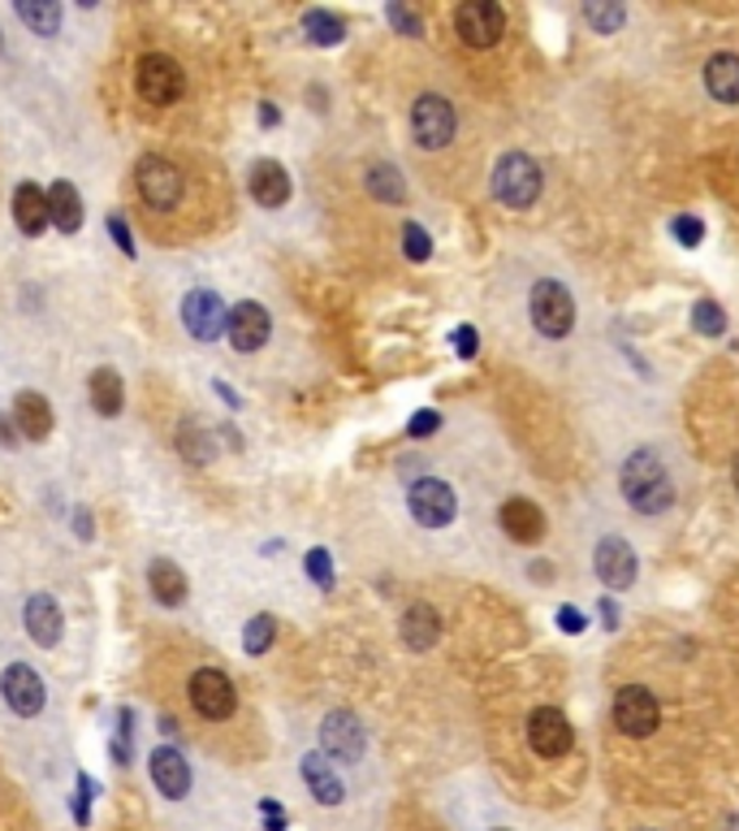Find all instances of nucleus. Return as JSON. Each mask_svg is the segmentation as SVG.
Returning a JSON list of instances; mask_svg holds the SVG:
<instances>
[{
	"instance_id": "7c9ffc66",
	"label": "nucleus",
	"mask_w": 739,
	"mask_h": 831,
	"mask_svg": "<svg viewBox=\"0 0 739 831\" xmlns=\"http://www.w3.org/2000/svg\"><path fill=\"white\" fill-rule=\"evenodd\" d=\"M368 191L381 200V204H402L407 200V182L394 165H372L368 169Z\"/></svg>"
},
{
	"instance_id": "39448f33",
	"label": "nucleus",
	"mask_w": 739,
	"mask_h": 831,
	"mask_svg": "<svg viewBox=\"0 0 739 831\" xmlns=\"http://www.w3.org/2000/svg\"><path fill=\"white\" fill-rule=\"evenodd\" d=\"M135 182H139V196H144V204L156 208V212H173V208L182 204V187H187V178H182V169L173 165V160H165V156H139V165H135Z\"/></svg>"
},
{
	"instance_id": "dca6fc26",
	"label": "nucleus",
	"mask_w": 739,
	"mask_h": 831,
	"mask_svg": "<svg viewBox=\"0 0 739 831\" xmlns=\"http://www.w3.org/2000/svg\"><path fill=\"white\" fill-rule=\"evenodd\" d=\"M592 568H597L605 589H632V585H636V555H632V546H627L623 537H605V541L597 546Z\"/></svg>"
},
{
	"instance_id": "473e14b6",
	"label": "nucleus",
	"mask_w": 739,
	"mask_h": 831,
	"mask_svg": "<svg viewBox=\"0 0 739 831\" xmlns=\"http://www.w3.org/2000/svg\"><path fill=\"white\" fill-rule=\"evenodd\" d=\"M178 446H182V455H187L191 464L212 460V438L199 429L196 420H182V424H178Z\"/></svg>"
},
{
	"instance_id": "79ce46f5",
	"label": "nucleus",
	"mask_w": 739,
	"mask_h": 831,
	"mask_svg": "<svg viewBox=\"0 0 739 831\" xmlns=\"http://www.w3.org/2000/svg\"><path fill=\"white\" fill-rule=\"evenodd\" d=\"M437 424H442L437 412H420L411 420V438H429V433H437Z\"/></svg>"
},
{
	"instance_id": "ea45409f",
	"label": "nucleus",
	"mask_w": 739,
	"mask_h": 831,
	"mask_svg": "<svg viewBox=\"0 0 739 831\" xmlns=\"http://www.w3.org/2000/svg\"><path fill=\"white\" fill-rule=\"evenodd\" d=\"M679 239H684V248H696L700 243V234H705V225L696 221V217H675V225H671Z\"/></svg>"
},
{
	"instance_id": "c9c22d12",
	"label": "nucleus",
	"mask_w": 739,
	"mask_h": 831,
	"mask_svg": "<svg viewBox=\"0 0 739 831\" xmlns=\"http://www.w3.org/2000/svg\"><path fill=\"white\" fill-rule=\"evenodd\" d=\"M130 732H135V711L122 706L117 711V740H113V758L117 762H130Z\"/></svg>"
},
{
	"instance_id": "cd10ccee",
	"label": "nucleus",
	"mask_w": 739,
	"mask_h": 831,
	"mask_svg": "<svg viewBox=\"0 0 739 831\" xmlns=\"http://www.w3.org/2000/svg\"><path fill=\"white\" fill-rule=\"evenodd\" d=\"M126 403V390H122V377L117 368H96L92 372V408L99 416H117Z\"/></svg>"
},
{
	"instance_id": "a19ab883",
	"label": "nucleus",
	"mask_w": 739,
	"mask_h": 831,
	"mask_svg": "<svg viewBox=\"0 0 739 831\" xmlns=\"http://www.w3.org/2000/svg\"><path fill=\"white\" fill-rule=\"evenodd\" d=\"M108 230H113V239H117V248H122L126 256H135V239H130V230H126V221H122V217H108Z\"/></svg>"
},
{
	"instance_id": "8fccbe9b",
	"label": "nucleus",
	"mask_w": 739,
	"mask_h": 831,
	"mask_svg": "<svg viewBox=\"0 0 739 831\" xmlns=\"http://www.w3.org/2000/svg\"><path fill=\"white\" fill-rule=\"evenodd\" d=\"M217 395H221V399H225V403H230V408H239V395H234V390H230V386H221V381H217Z\"/></svg>"
},
{
	"instance_id": "7ed1b4c3",
	"label": "nucleus",
	"mask_w": 739,
	"mask_h": 831,
	"mask_svg": "<svg viewBox=\"0 0 739 831\" xmlns=\"http://www.w3.org/2000/svg\"><path fill=\"white\" fill-rule=\"evenodd\" d=\"M135 87H139V101L144 104L169 108V104L182 101L187 74H182V65H178L169 52H144L139 65H135Z\"/></svg>"
},
{
	"instance_id": "09e8293b",
	"label": "nucleus",
	"mask_w": 739,
	"mask_h": 831,
	"mask_svg": "<svg viewBox=\"0 0 739 831\" xmlns=\"http://www.w3.org/2000/svg\"><path fill=\"white\" fill-rule=\"evenodd\" d=\"M277 122H282V113L273 104H260V126H277Z\"/></svg>"
},
{
	"instance_id": "4be33fe9",
	"label": "nucleus",
	"mask_w": 739,
	"mask_h": 831,
	"mask_svg": "<svg viewBox=\"0 0 739 831\" xmlns=\"http://www.w3.org/2000/svg\"><path fill=\"white\" fill-rule=\"evenodd\" d=\"M13 424H18V433L31 438V442L49 438L52 433V403L44 399V395H35V390H22V395L13 399Z\"/></svg>"
},
{
	"instance_id": "6e6552de",
	"label": "nucleus",
	"mask_w": 739,
	"mask_h": 831,
	"mask_svg": "<svg viewBox=\"0 0 739 831\" xmlns=\"http://www.w3.org/2000/svg\"><path fill=\"white\" fill-rule=\"evenodd\" d=\"M657 724H662V711H657V697H653L648 688L623 684V688L614 693V727H619L623 736L644 740V736L657 732Z\"/></svg>"
},
{
	"instance_id": "f3484780",
	"label": "nucleus",
	"mask_w": 739,
	"mask_h": 831,
	"mask_svg": "<svg viewBox=\"0 0 739 831\" xmlns=\"http://www.w3.org/2000/svg\"><path fill=\"white\" fill-rule=\"evenodd\" d=\"M497 519H502L506 537L519 541V546H537V541L545 537V512L537 507V503H528V498H510V503H502Z\"/></svg>"
},
{
	"instance_id": "5701e85b",
	"label": "nucleus",
	"mask_w": 739,
	"mask_h": 831,
	"mask_svg": "<svg viewBox=\"0 0 739 831\" xmlns=\"http://www.w3.org/2000/svg\"><path fill=\"white\" fill-rule=\"evenodd\" d=\"M298 771H303V783L312 788V797H316L320 806H342L346 788H342V779L334 776V767H329L325 754H307Z\"/></svg>"
},
{
	"instance_id": "58836bf2",
	"label": "nucleus",
	"mask_w": 739,
	"mask_h": 831,
	"mask_svg": "<svg viewBox=\"0 0 739 831\" xmlns=\"http://www.w3.org/2000/svg\"><path fill=\"white\" fill-rule=\"evenodd\" d=\"M386 18L394 22L402 35H420V18H415L411 9H402V4H390V9H386Z\"/></svg>"
},
{
	"instance_id": "0eeeda50",
	"label": "nucleus",
	"mask_w": 739,
	"mask_h": 831,
	"mask_svg": "<svg viewBox=\"0 0 739 831\" xmlns=\"http://www.w3.org/2000/svg\"><path fill=\"white\" fill-rule=\"evenodd\" d=\"M454 31L467 49H493L506 35V13L493 0H467L454 9Z\"/></svg>"
},
{
	"instance_id": "4468645a",
	"label": "nucleus",
	"mask_w": 739,
	"mask_h": 831,
	"mask_svg": "<svg viewBox=\"0 0 739 831\" xmlns=\"http://www.w3.org/2000/svg\"><path fill=\"white\" fill-rule=\"evenodd\" d=\"M320 745H325V754L338 758V762H359L368 736H363V724H359L350 711H334V715H325V724H320Z\"/></svg>"
},
{
	"instance_id": "4c0bfd02",
	"label": "nucleus",
	"mask_w": 739,
	"mask_h": 831,
	"mask_svg": "<svg viewBox=\"0 0 739 831\" xmlns=\"http://www.w3.org/2000/svg\"><path fill=\"white\" fill-rule=\"evenodd\" d=\"M692 320H696V329H700V334H722V329H727V316H722V308H718V304H709V299H700V304H696V316H692Z\"/></svg>"
},
{
	"instance_id": "f704fd0d",
	"label": "nucleus",
	"mask_w": 739,
	"mask_h": 831,
	"mask_svg": "<svg viewBox=\"0 0 739 831\" xmlns=\"http://www.w3.org/2000/svg\"><path fill=\"white\" fill-rule=\"evenodd\" d=\"M402 252L411 260H429L433 256V243H429V234H424V225H402Z\"/></svg>"
},
{
	"instance_id": "603ef678",
	"label": "nucleus",
	"mask_w": 739,
	"mask_h": 831,
	"mask_svg": "<svg viewBox=\"0 0 739 831\" xmlns=\"http://www.w3.org/2000/svg\"><path fill=\"white\" fill-rule=\"evenodd\" d=\"M497 831H506V828H497Z\"/></svg>"
},
{
	"instance_id": "bb28decb",
	"label": "nucleus",
	"mask_w": 739,
	"mask_h": 831,
	"mask_svg": "<svg viewBox=\"0 0 739 831\" xmlns=\"http://www.w3.org/2000/svg\"><path fill=\"white\" fill-rule=\"evenodd\" d=\"M437 637H442V616H437L433 607L415 602V607L402 616V641H407L411 650H433Z\"/></svg>"
},
{
	"instance_id": "a18cd8bd",
	"label": "nucleus",
	"mask_w": 739,
	"mask_h": 831,
	"mask_svg": "<svg viewBox=\"0 0 739 831\" xmlns=\"http://www.w3.org/2000/svg\"><path fill=\"white\" fill-rule=\"evenodd\" d=\"M74 528H78V537H83V541H92V533H96V528H92V512H87V507H78V512H74Z\"/></svg>"
},
{
	"instance_id": "3c124183",
	"label": "nucleus",
	"mask_w": 739,
	"mask_h": 831,
	"mask_svg": "<svg viewBox=\"0 0 739 831\" xmlns=\"http://www.w3.org/2000/svg\"><path fill=\"white\" fill-rule=\"evenodd\" d=\"M731 476H736V485H739V455H736V464H731Z\"/></svg>"
},
{
	"instance_id": "a211bd4d",
	"label": "nucleus",
	"mask_w": 739,
	"mask_h": 831,
	"mask_svg": "<svg viewBox=\"0 0 739 831\" xmlns=\"http://www.w3.org/2000/svg\"><path fill=\"white\" fill-rule=\"evenodd\" d=\"M246 187H251V200L260 208H282L291 200V173L277 160H255Z\"/></svg>"
},
{
	"instance_id": "49530a36",
	"label": "nucleus",
	"mask_w": 739,
	"mask_h": 831,
	"mask_svg": "<svg viewBox=\"0 0 739 831\" xmlns=\"http://www.w3.org/2000/svg\"><path fill=\"white\" fill-rule=\"evenodd\" d=\"M558 623H562L567 632H580V628H584V616H580V611H571V607H562V611H558Z\"/></svg>"
},
{
	"instance_id": "c756f323",
	"label": "nucleus",
	"mask_w": 739,
	"mask_h": 831,
	"mask_svg": "<svg viewBox=\"0 0 739 831\" xmlns=\"http://www.w3.org/2000/svg\"><path fill=\"white\" fill-rule=\"evenodd\" d=\"M18 18L35 35H56L61 31V4H52V0H18Z\"/></svg>"
},
{
	"instance_id": "20e7f679",
	"label": "nucleus",
	"mask_w": 739,
	"mask_h": 831,
	"mask_svg": "<svg viewBox=\"0 0 739 831\" xmlns=\"http://www.w3.org/2000/svg\"><path fill=\"white\" fill-rule=\"evenodd\" d=\"M528 316H532V325L541 329L545 338H567L576 329V299H571V291L562 282L545 277L528 295Z\"/></svg>"
},
{
	"instance_id": "a878e982",
	"label": "nucleus",
	"mask_w": 739,
	"mask_h": 831,
	"mask_svg": "<svg viewBox=\"0 0 739 831\" xmlns=\"http://www.w3.org/2000/svg\"><path fill=\"white\" fill-rule=\"evenodd\" d=\"M49 221L61 230V234H78V225H83V196H78V187H70V182H52Z\"/></svg>"
},
{
	"instance_id": "f8f14e48",
	"label": "nucleus",
	"mask_w": 739,
	"mask_h": 831,
	"mask_svg": "<svg viewBox=\"0 0 739 831\" xmlns=\"http://www.w3.org/2000/svg\"><path fill=\"white\" fill-rule=\"evenodd\" d=\"M225 334H230L234 351L251 356V351H260V347L268 343V334H273V316H268V308H264V304H255V299H243L239 308H230Z\"/></svg>"
},
{
	"instance_id": "aec40b11",
	"label": "nucleus",
	"mask_w": 739,
	"mask_h": 831,
	"mask_svg": "<svg viewBox=\"0 0 739 831\" xmlns=\"http://www.w3.org/2000/svg\"><path fill=\"white\" fill-rule=\"evenodd\" d=\"M13 221H18V230L27 234V239H40L44 230H49V191H40L35 182H22L18 191H13Z\"/></svg>"
},
{
	"instance_id": "2f4dec72",
	"label": "nucleus",
	"mask_w": 739,
	"mask_h": 831,
	"mask_svg": "<svg viewBox=\"0 0 739 831\" xmlns=\"http://www.w3.org/2000/svg\"><path fill=\"white\" fill-rule=\"evenodd\" d=\"M273 641H277V620H273V616H255V620L243 628V650L251 654V659L268 654Z\"/></svg>"
},
{
	"instance_id": "ddd939ff",
	"label": "nucleus",
	"mask_w": 739,
	"mask_h": 831,
	"mask_svg": "<svg viewBox=\"0 0 739 831\" xmlns=\"http://www.w3.org/2000/svg\"><path fill=\"white\" fill-rule=\"evenodd\" d=\"M528 745H532L541 758H562V754L576 745V732H571L562 711L537 706V711L528 715Z\"/></svg>"
},
{
	"instance_id": "9d476101",
	"label": "nucleus",
	"mask_w": 739,
	"mask_h": 831,
	"mask_svg": "<svg viewBox=\"0 0 739 831\" xmlns=\"http://www.w3.org/2000/svg\"><path fill=\"white\" fill-rule=\"evenodd\" d=\"M407 507H411V516L420 519L424 528H445V524L454 519V512H458V498H454V490H450L445 481L420 476V481L407 490Z\"/></svg>"
},
{
	"instance_id": "393cba45",
	"label": "nucleus",
	"mask_w": 739,
	"mask_h": 831,
	"mask_svg": "<svg viewBox=\"0 0 739 831\" xmlns=\"http://www.w3.org/2000/svg\"><path fill=\"white\" fill-rule=\"evenodd\" d=\"M705 87L718 104H739V56L736 52H718L705 65Z\"/></svg>"
},
{
	"instance_id": "f03ea898",
	"label": "nucleus",
	"mask_w": 739,
	"mask_h": 831,
	"mask_svg": "<svg viewBox=\"0 0 739 831\" xmlns=\"http://www.w3.org/2000/svg\"><path fill=\"white\" fill-rule=\"evenodd\" d=\"M541 165L524 152H506L493 165V196L506 208H532L541 200Z\"/></svg>"
},
{
	"instance_id": "e433bc0d",
	"label": "nucleus",
	"mask_w": 739,
	"mask_h": 831,
	"mask_svg": "<svg viewBox=\"0 0 739 831\" xmlns=\"http://www.w3.org/2000/svg\"><path fill=\"white\" fill-rule=\"evenodd\" d=\"M303 568H307V576H312L320 589H334V559H329V550H312V555L303 559Z\"/></svg>"
},
{
	"instance_id": "de8ad7c7",
	"label": "nucleus",
	"mask_w": 739,
	"mask_h": 831,
	"mask_svg": "<svg viewBox=\"0 0 739 831\" xmlns=\"http://www.w3.org/2000/svg\"><path fill=\"white\" fill-rule=\"evenodd\" d=\"M0 442H9V446L18 442V424H13L9 416H0Z\"/></svg>"
},
{
	"instance_id": "72a5a7b5",
	"label": "nucleus",
	"mask_w": 739,
	"mask_h": 831,
	"mask_svg": "<svg viewBox=\"0 0 739 831\" xmlns=\"http://www.w3.org/2000/svg\"><path fill=\"white\" fill-rule=\"evenodd\" d=\"M584 18H589L601 35H610V31H619V27H623V18H627V13H623V4H605V9H601V4H584Z\"/></svg>"
},
{
	"instance_id": "c85d7f7f",
	"label": "nucleus",
	"mask_w": 739,
	"mask_h": 831,
	"mask_svg": "<svg viewBox=\"0 0 739 831\" xmlns=\"http://www.w3.org/2000/svg\"><path fill=\"white\" fill-rule=\"evenodd\" d=\"M303 31H307L312 44L334 49V44L346 35V22L338 18V13H329V9H312V13H303Z\"/></svg>"
},
{
	"instance_id": "9b49d317",
	"label": "nucleus",
	"mask_w": 739,
	"mask_h": 831,
	"mask_svg": "<svg viewBox=\"0 0 739 831\" xmlns=\"http://www.w3.org/2000/svg\"><path fill=\"white\" fill-rule=\"evenodd\" d=\"M225 320H230V308H225L221 295H212V291H191V295L182 299V325H187V334L199 338V343L221 338V334H225Z\"/></svg>"
},
{
	"instance_id": "412c9836",
	"label": "nucleus",
	"mask_w": 739,
	"mask_h": 831,
	"mask_svg": "<svg viewBox=\"0 0 739 831\" xmlns=\"http://www.w3.org/2000/svg\"><path fill=\"white\" fill-rule=\"evenodd\" d=\"M22 620H27V637H31L35 645H56V641H61L65 616H61V607L52 602L49 593H35V598H27V611H22Z\"/></svg>"
},
{
	"instance_id": "c03bdc74",
	"label": "nucleus",
	"mask_w": 739,
	"mask_h": 831,
	"mask_svg": "<svg viewBox=\"0 0 739 831\" xmlns=\"http://www.w3.org/2000/svg\"><path fill=\"white\" fill-rule=\"evenodd\" d=\"M260 814L268 819V831H286V810H282V806H273V801H264V806H260Z\"/></svg>"
},
{
	"instance_id": "b1692460",
	"label": "nucleus",
	"mask_w": 739,
	"mask_h": 831,
	"mask_svg": "<svg viewBox=\"0 0 739 831\" xmlns=\"http://www.w3.org/2000/svg\"><path fill=\"white\" fill-rule=\"evenodd\" d=\"M148 589L160 607H182L187 602V576H182V568L173 559H151Z\"/></svg>"
},
{
	"instance_id": "37998d69",
	"label": "nucleus",
	"mask_w": 739,
	"mask_h": 831,
	"mask_svg": "<svg viewBox=\"0 0 739 831\" xmlns=\"http://www.w3.org/2000/svg\"><path fill=\"white\" fill-rule=\"evenodd\" d=\"M476 329L472 325H463V329H454V347H458V356H476Z\"/></svg>"
},
{
	"instance_id": "1a4fd4ad",
	"label": "nucleus",
	"mask_w": 739,
	"mask_h": 831,
	"mask_svg": "<svg viewBox=\"0 0 739 831\" xmlns=\"http://www.w3.org/2000/svg\"><path fill=\"white\" fill-rule=\"evenodd\" d=\"M454 126H458V117H454V104L445 96H420L411 108V135L429 152H437L454 139Z\"/></svg>"
},
{
	"instance_id": "2eb2a0df",
	"label": "nucleus",
	"mask_w": 739,
	"mask_h": 831,
	"mask_svg": "<svg viewBox=\"0 0 739 831\" xmlns=\"http://www.w3.org/2000/svg\"><path fill=\"white\" fill-rule=\"evenodd\" d=\"M0 693H4L9 711L22 715V719H35V715L44 711V702H49V697H44V680L35 675V667H27V663H13V667L4 672Z\"/></svg>"
},
{
	"instance_id": "423d86ee",
	"label": "nucleus",
	"mask_w": 739,
	"mask_h": 831,
	"mask_svg": "<svg viewBox=\"0 0 739 831\" xmlns=\"http://www.w3.org/2000/svg\"><path fill=\"white\" fill-rule=\"evenodd\" d=\"M187 693H191V706L199 711V719H208V724H225V719H234V711H239V688H234V680L225 672H217V667H199V672L191 675V684H187Z\"/></svg>"
},
{
	"instance_id": "6ab92c4d",
	"label": "nucleus",
	"mask_w": 739,
	"mask_h": 831,
	"mask_svg": "<svg viewBox=\"0 0 739 831\" xmlns=\"http://www.w3.org/2000/svg\"><path fill=\"white\" fill-rule=\"evenodd\" d=\"M151 783L169 797V801H178V797H187L191 792V767H187V758L178 754V749H169V745H160L156 754H151Z\"/></svg>"
},
{
	"instance_id": "f257e3e1",
	"label": "nucleus",
	"mask_w": 739,
	"mask_h": 831,
	"mask_svg": "<svg viewBox=\"0 0 739 831\" xmlns=\"http://www.w3.org/2000/svg\"><path fill=\"white\" fill-rule=\"evenodd\" d=\"M623 498L644 516H662L675 503V481L666 476V467L653 451H636L623 464Z\"/></svg>"
}]
</instances>
